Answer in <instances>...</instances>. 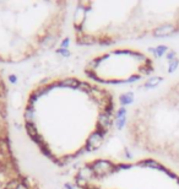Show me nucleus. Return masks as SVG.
Masks as SVG:
<instances>
[{
    "instance_id": "1",
    "label": "nucleus",
    "mask_w": 179,
    "mask_h": 189,
    "mask_svg": "<svg viewBox=\"0 0 179 189\" xmlns=\"http://www.w3.org/2000/svg\"><path fill=\"white\" fill-rule=\"evenodd\" d=\"M173 31H174V26H172V25H164V26H161L159 28H157L153 32V35L156 37H164V36L171 35Z\"/></svg>"
},
{
    "instance_id": "8",
    "label": "nucleus",
    "mask_w": 179,
    "mask_h": 189,
    "mask_svg": "<svg viewBox=\"0 0 179 189\" xmlns=\"http://www.w3.org/2000/svg\"><path fill=\"white\" fill-rule=\"evenodd\" d=\"M176 55H177V53H176V52H169V53L167 54V58H168V60H169V62H172L173 59H176Z\"/></svg>"
},
{
    "instance_id": "2",
    "label": "nucleus",
    "mask_w": 179,
    "mask_h": 189,
    "mask_svg": "<svg viewBox=\"0 0 179 189\" xmlns=\"http://www.w3.org/2000/svg\"><path fill=\"white\" fill-rule=\"evenodd\" d=\"M96 169H97V172H100L101 174H104V173H107L108 169H109V163L106 162V161H101V162H98Z\"/></svg>"
},
{
    "instance_id": "6",
    "label": "nucleus",
    "mask_w": 179,
    "mask_h": 189,
    "mask_svg": "<svg viewBox=\"0 0 179 189\" xmlns=\"http://www.w3.org/2000/svg\"><path fill=\"white\" fill-rule=\"evenodd\" d=\"M161 78H153V79H151V80H148L147 83H146V87H151V86H156V85L158 84V83H161Z\"/></svg>"
},
{
    "instance_id": "3",
    "label": "nucleus",
    "mask_w": 179,
    "mask_h": 189,
    "mask_svg": "<svg viewBox=\"0 0 179 189\" xmlns=\"http://www.w3.org/2000/svg\"><path fill=\"white\" fill-rule=\"evenodd\" d=\"M88 144H90L92 147H97L101 144V135H98V134L92 135L91 139L88 140Z\"/></svg>"
},
{
    "instance_id": "7",
    "label": "nucleus",
    "mask_w": 179,
    "mask_h": 189,
    "mask_svg": "<svg viewBox=\"0 0 179 189\" xmlns=\"http://www.w3.org/2000/svg\"><path fill=\"white\" fill-rule=\"evenodd\" d=\"M167 49H168V48H167L166 45H159L158 48L156 49V55H157V57H162V55L166 53Z\"/></svg>"
},
{
    "instance_id": "4",
    "label": "nucleus",
    "mask_w": 179,
    "mask_h": 189,
    "mask_svg": "<svg viewBox=\"0 0 179 189\" xmlns=\"http://www.w3.org/2000/svg\"><path fill=\"white\" fill-rule=\"evenodd\" d=\"M98 122H100V125L102 128H107V125H108V116L107 114H102Z\"/></svg>"
},
{
    "instance_id": "5",
    "label": "nucleus",
    "mask_w": 179,
    "mask_h": 189,
    "mask_svg": "<svg viewBox=\"0 0 179 189\" xmlns=\"http://www.w3.org/2000/svg\"><path fill=\"white\" fill-rule=\"evenodd\" d=\"M179 64V60L176 58V59H173L172 62H169V68H168V71L169 73H173L176 69H177V66H178Z\"/></svg>"
}]
</instances>
